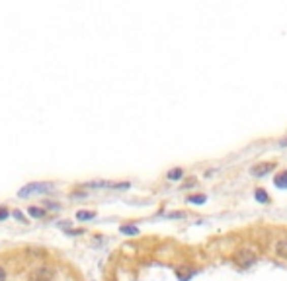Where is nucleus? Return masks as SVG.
Wrapping results in <instances>:
<instances>
[{"label":"nucleus","instance_id":"nucleus-1","mask_svg":"<svg viewBox=\"0 0 287 281\" xmlns=\"http://www.w3.org/2000/svg\"><path fill=\"white\" fill-rule=\"evenodd\" d=\"M233 262L237 264L238 268H252L258 262V254L250 248H238L233 252Z\"/></svg>","mask_w":287,"mask_h":281},{"label":"nucleus","instance_id":"nucleus-2","mask_svg":"<svg viewBox=\"0 0 287 281\" xmlns=\"http://www.w3.org/2000/svg\"><path fill=\"white\" fill-rule=\"evenodd\" d=\"M53 190V186L47 184V182H34V184H27L24 186L20 192H18V197H31V195H39V193H47Z\"/></svg>","mask_w":287,"mask_h":281},{"label":"nucleus","instance_id":"nucleus-3","mask_svg":"<svg viewBox=\"0 0 287 281\" xmlns=\"http://www.w3.org/2000/svg\"><path fill=\"white\" fill-rule=\"evenodd\" d=\"M274 168H275V162H258V164H254V166L250 168V174L256 176V178H262L266 174H270Z\"/></svg>","mask_w":287,"mask_h":281},{"label":"nucleus","instance_id":"nucleus-4","mask_svg":"<svg viewBox=\"0 0 287 281\" xmlns=\"http://www.w3.org/2000/svg\"><path fill=\"white\" fill-rule=\"evenodd\" d=\"M31 279L34 281H51L53 279V269L49 266H39L34 273H31Z\"/></svg>","mask_w":287,"mask_h":281},{"label":"nucleus","instance_id":"nucleus-5","mask_svg":"<svg viewBox=\"0 0 287 281\" xmlns=\"http://www.w3.org/2000/svg\"><path fill=\"white\" fill-rule=\"evenodd\" d=\"M274 252H275V256H279V258L287 260V238H279V240H275Z\"/></svg>","mask_w":287,"mask_h":281},{"label":"nucleus","instance_id":"nucleus-6","mask_svg":"<svg viewBox=\"0 0 287 281\" xmlns=\"http://www.w3.org/2000/svg\"><path fill=\"white\" fill-rule=\"evenodd\" d=\"M274 186L277 190H287V170H281L274 176Z\"/></svg>","mask_w":287,"mask_h":281},{"label":"nucleus","instance_id":"nucleus-7","mask_svg":"<svg viewBox=\"0 0 287 281\" xmlns=\"http://www.w3.org/2000/svg\"><path fill=\"white\" fill-rule=\"evenodd\" d=\"M254 199H256V201H260V203H264V205H268L270 201H272V199H270V193L266 192L264 188H258V190L254 192Z\"/></svg>","mask_w":287,"mask_h":281},{"label":"nucleus","instance_id":"nucleus-8","mask_svg":"<svg viewBox=\"0 0 287 281\" xmlns=\"http://www.w3.org/2000/svg\"><path fill=\"white\" fill-rule=\"evenodd\" d=\"M166 178L170 180V182H178V180L184 178V168H172L168 174H166Z\"/></svg>","mask_w":287,"mask_h":281},{"label":"nucleus","instance_id":"nucleus-9","mask_svg":"<svg viewBox=\"0 0 287 281\" xmlns=\"http://www.w3.org/2000/svg\"><path fill=\"white\" fill-rule=\"evenodd\" d=\"M207 201V195L205 193H198V195H189L187 197V203H192V205H203Z\"/></svg>","mask_w":287,"mask_h":281},{"label":"nucleus","instance_id":"nucleus-10","mask_svg":"<svg viewBox=\"0 0 287 281\" xmlns=\"http://www.w3.org/2000/svg\"><path fill=\"white\" fill-rule=\"evenodd\" d=\"M27 213H29V217H34V219H39V217H45V209L43 207H29L27 209Z\"/></svg>","mask_w":287,"mask_h":281},{"label":"nucleus","instance_id":"nucleus-11","mask_svg":"<svg viewBox=\"0 0 287 281\" xmlns=\"http://www.w3.org/2000/svg\"><path fill=\"white\" fill-rule=\"evenodd\" d=\"M96 217V213L94 211H84V209H80L78 213H76V219L78 221H90V219Z\"/></svg>","mask_w":287,"mask_h":281},{"label":"nucleus","instance_id":"nucleus-12","mask_svg":"<svg viewBox=\"0 0 287 281\" xmlns=\"http://www.w3.org/2000/svg\"><path fill=\"white\" fill-rule=\"evenodd\" d=\"M119 230H121L123 234H127V236H135V234H139V229L137 227H133V225H123Z\"/></svg>","mask_w":287,"mask_h":281},{"label":"nucleus","instance_id":"nucleus-13","mask_svg":"<svg viewBox=\"0 0 287 281\" xmlns=\"http://www.w3.org/2000/svg\"><path fill=\"white\" fill-rule=\"evenodd\" d=\"M14 217L18 219V221H22V223H27V219H24V213H22V211H14Z\"/></svg>","mask_w":287,"mask_h":281},{"label":"nucleus","instance_id":"nucleus-14","mask_svg":"<svg viewBox=\"0 0 287 281\" xmlns=\"http://www.w3.org/2000/svg\"><path fill=\"white\" fill-rule=\"evenodd\" d=\"M6 217H8V209H0V221H4Z\"/></svg>","mask_w":287,"mask_h":281},{"label":"nucleus","instance_id":"nucleus-15","mask_svg":"<svg viewBox=\"0 0 287 281\" xmlns=\"http://www.w3.org/2000/svg\"><path fill=\"white\" fill-rule=\"evenodd\" d=\"M0 281H6V271H4L2 266H0Z\"/></svg>","mask_w":287,"mask_h":281},{"label":"nucleus","instance_id":"nucleus-16","mask_svg":"<svg viewBox=\"0 0 287 281\" xmlns=\"http://www.w3.org/2000/svg\"><path fill=\"white\" fill-rule=\"evenodd\" d=\"M279 147H287V139H281V140H279Z\"/></svg>","mask_w":287,"mask_h":281}]
</instances>
